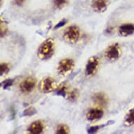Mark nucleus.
I'll use <instances>...</instances> for the list:
<instances>
[{
  "mask_svg": "<svg viewBox=\"0 0 134 134\" xmlns=\"http://www.w3.org/2000/svg\"><path fill=\"white\" fill-rule=\"evenodd\" d=\"M44 124L41 121H35L31 124L28 127V131L30 133L39 134L44 131Z\"/></svg>",
  "mask_w": 134,
  "mask_h": 134,
  "instance_id": "1a4fd4ad",
  "label": "nucleus"
},
{
  "mask_svg": "<svg viewBox=\"0 0 134 134\" xmlns=\"http://www.w3.org/2000/svg\"><path fill=\"white\" fill-rule=\"evenodd\" d=\"M10 70V67H9V64L7 63H1L0 64V74L1 75H5L8 73Z\"/></svg>",
  "mask_w": 134,
  "mask_h": 134,
  "instance_id": "aec40b11",
  "label": "nucleus"
},
{
  "mask_svg": "<svg viewBox=\"0 0 134 134\" xmlns=\"http://www.w3.org/2000/svg\"><path fill=\"white\" fill-rule=\"evenodd\" d=\"M66 23H67V20H63L61 21H60L58 23H57V25L55 26V29L60 28V27H63L66 24Z\"/></svg>",
  "mask_w": 134,
  "mask_h": 134,
  "instance_id": "5701e85b",
  "label": "nucleus"
},
{
  "mask_svg": "<svg viewBox=\"0 0 134 134\" xmlns=\"http://www.w3.org/2000/svg\"><path fill=\"white\" fill-rule=\"evenodd\" d=\"M13 82H14V80L13 79H7L2 83V86L4 88V89H7L13 85Z\"/></svg>",
  "mask_w": 134,
  "mask_h": 134,
  "instance_id": "412c9836",
  "label": "nucleus"
},
{
  "mask_svg": "<svg viewBox=\"0 0 134 134\" xmlns=\"http://www.w3.org/2000/svg\"><path fill=\"white\" fill-rule=\"evenodd\" d=\"M36 86V80L32 77H28L20 83V89L23 93H30Z\"/></svg>",
  "mask_w": 134,
  "mask_h": 134,
  "instance_id": "0eeeda50",
  "label": "nucleus"
},
{
  "mask_svg": "<svg viewBox=\"0 0 134 134\" xmlns=\"http://www.w3.org/2000/svg\"><path fill=\"white\" fill-rule=\"evenodd\" d=\"M121 54V50L118 44H113L108 46L105 51V57L110 60L118 59Z\"/></svg>",
  "mask_w": 134,
  "mask_h": 134,
  "instance_id": "7ed1b4c3",
  "label": "nucleus"
},
{
  "mask_svg": "<svg viewBox=\"0 0 134 134\" xmlns=\"http://www.w3.org/2000/svg\"><path fill=\"white\" fill-rule=\"evenodd\" d=\"M67 89H68V86L67 84H61V86H60V87L56 91V94L58 96H60L65 97L66 92H67Z\"/></svg>",
  "mask_w": 134,
  "mask_h": 134,
  "instance_id": "dca6fc26",
  "label": "nucleus"
},
{
  "mask_svg": "<svg viewBox=\"0 0 134 134\" xmlns=\"http://www.w3.org/2000/svg\"><path fill=\"white\" fill-rule=\"evenodd\" d=\"M91 5L97 12H103L108 7V0H93Z\"/></svg>",
  "mask_w": 134,
  "mask_h": 134,
  "instance_id": "9d476101",
  "label": "nucleus"
},
{
  "mask_svg": "<svg viewBox=\"0 0 134 134\" xmlns=\"http://www.w3.org/2000/svg\"><path fill=\"white\" fill-rule=\"evenodd\" d=\"M93 100L96 103L99 104L100 105L105 106L108 103V98L103 93L99 92L96 93L93 95Z\"/></svg>",
  "mask_w": 134,
  "mask_h": 134,
  "instance_id": "f8f14e48",
  "label": "nucleus"
},
{
  "mask_svg": "<svg viewBox=\"0 0 134 134\" xmlns=\"http://www.w3.org/2000/svg\"><path fill=\"white\" fill-rule=\"evenodd\" d=\"M79 92L77 89H73L68 95V99L70 102H75L78 99Z\"/></svg>",
  "mask_w": 134,
  "mask_h": 134,
  "instance_id": "4468645a",
  "label": "nucleus"
},
{
  "mask_svg": "<svg viewBox=\"0 0 134 134\" xmlns=\"http://www.w3.org/2000/svg\"><path fill=\"white\" fill-rule=\"evenodd\" d=\"M13 1H14L15 4L17 5V6H19V7L22 6L25 3V0H13Z\"/></svg>",
  "mask_w": 134,
  "mask_h": 134,
  "instance_id": "b1692460",
  "label": "nucleus"
},
{
  "mask_svg": "<svg viewBox=\"0 0 134 134\" xmlns=\"http://www.w3.org/2000/svg\"><path fill=\"white\" fill-rule=\"evenodd\" d=\"M7 30H8V27L5 21L1 19V22H0V34H1V37H2L6 35Z\"/></svg>",
  "mask_w": 134,
  "mask_h": 134,
  "instance_id": "a211bd4d",
  "label": "nucleus"
},
{
  "mask_svg": "<svg viewBox=\"0 0 134 134\" xmlns=\"http://www.w3.org/2000/svg\"><path fill=\"white\" fill-rule=\"evenodd\" d=\"M74 65H75L74 60L71 58H65V59L62 60L59 63V65L58 67V73L60 75H65L70 72L73 68Z\"/></svg>",
  "mask_w": 134,
  "mask_h": 134,
  "instance_id": "20e7f679",
  "label": "nucleus"
},
{
  "mask_svg": "<svg viewBox=\"0 0 134 134\" xmlns=\"http://www.w3.org/2000/svg\"><path fill=\"white\" fill-rule=\"evenodd\" d=\"M56 133L58 134H68L69 133V129L65 124H60L58 126Z\"/></svg>",
  "mask_w": 134,
  "mask_h": 134,
  "instance_id": "f3484780",
  "label": "nucleus"
},
{
  "mask_svg": "<svg viewBox=\"0 0 134 134\" xmlns=\"http://www.w3.org/2000/svg\"><path fill=\"white\" fill-rule=\"evenodd\" d=\"M100 127H101V126H91V127H90L88 129V133H96V132L100 129Z\"/></svg>",
  "mask_w": 134,
  "mask_h": 134,
  "instance_id": "4be33fe9",
  "label": "nucleus"
},
{
  "mask_svg": "<svg viewBox=\"0 0 134 134\" xmlns=\"http://www.w3.org/2000/svg\"><path fill=\"white\" fill-rule=\"evenodd\" d=\"M55 87V80L51 77H47L42 80L41 83V90L44 93H49L53 91Z\"/></svg>",
  "mask_w": 134,
  "mask_h": 134,
  "instance_id": "423d86ee",
  "label": "nucleus"
},
{
  "mask_svg": "<svg viewBox=\"0 0 134 134\" xmlns=\"http://www.w3.org/2000/svg\"><path fill=\"white\" fill-rule=\"evenodd\" d=\"M119 32L121 36H126L131 35L134 33V24H124L119 27Z\"/></svg>",
  "mask_w": 134,
  "mask_h": 134,
  "instance_id": "9b49d317",
  "label": "nucleus"
},
{
  "mask_svg": "<svg viewBox=\"0 0 134 134\" xmlns=\"http://www.w3.org/2000/svg\"><path fill=\"white\" fill-rule=\"evenodd\" d=\"M80 37V31L78 27L75 25L68 27L64 32V39L69 43L75 44Z\"/></svg>",
  "mask_w": 134,
  "mask_h": 134,
  "instance_id": "f03ea898",
  "label": "nucleus"
},
{
  "mask_svg": "<svg viewBox=\"0 0 134 134\" xmlns=\"http://www.w3.org/2000/svg\"><path fill=\"white\" fill-rule=\"evenodd\" d=\"M126 126H131L134 124V108L132 109L128 113L125 118Z\"/></svg>",
  "mask_w": 134,
  "mask_h": 134,
  "instance_id": "ddd939ff",
  "label": "nucleus"
},
{
  "mask_svg": "<svg viewBox=\"0 0 134 134\" xmlns=\"http://www.w3.org/2000/svg\"><path fill=\"white\" fill-rule=\"evenodd\" d=\"M68 0H53L54 7L57 9H62L68 4Z\"/></svg>",
  "mask_w": 134,
  "mask_h": 134,
  "instance_id": "6ab92c4d",
  "label": "nucleus"
},
{
  "mask_svg": "<svg viewBox=\"0 0 134 134\" xmlns=\"http://www.w3.org/2000/svg\"><path fill=\"white\" fill-rule=\"evenodd\" d=\"M98 65L99 59L98 58L95 57V56L90 58V59L88 60L87 65L86 66V70H85L86 75L87 76L94 75L98 68Z\"/></svg>",
  "mask_w": 134,
  "mask_h": 134,
  "instance_id": "39448f33",
  "label": "nucleus"
},
{
  "mask_svg": "<svg viewBox=\"0 0 134 134\" xmlns=\"http://www.w3.org/2000/svg\"><path fill=\"white\" fill-rule=\"evenodd\" d=\"M104 114L103 110L100 108H92L86 114V117L90 121H96L101 119Z\"/></svg>",
  "mask_w": 134,
  "mask_h": 134,
  "instance_id": "6e6552de",
  "label": "nucleus"
},
{
  "mask_svg": "<svg viewBox=\"0 0 134 134\" xmlns=\"http://www.w3.org/2000/svg\"><path fill=\"white\" fill-rule=\"evenodd\" d=\"M55 52V43L53 39H47L40 45L38 49V56L41 60H45L52 57Z\"/></svg>",
  "mask_w": 134,
  "mask_h": 134,
  "instance_id": "f257e3e1",
  "label": "nucleus"
},
{
  "mask_svg": "<svg viewBox=\"0 0 134 134\" xmlns=\"http://www.w3.org/2000/svg\"><path fill=\"white\" fill-rule=\"evenodd\" d=\"M37 113V110L33 107H30L27 108L23 111L22 114V116H31Z\"/></svg>",
  "mask_w": 134,
  "mask_h": 134,
  "instance_id": "2eb2a0df",
  "label": "nucleus"
}]
</instances>
